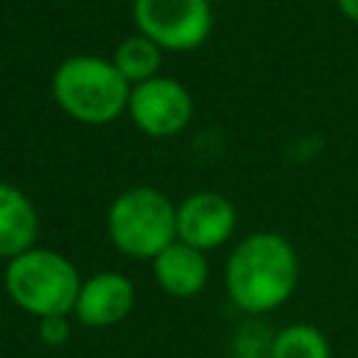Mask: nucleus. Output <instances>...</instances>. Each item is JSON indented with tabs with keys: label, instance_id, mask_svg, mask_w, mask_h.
<instances>
[{
	"label": "nucleus",
	"instance_id": "1",
	"mask_svg": "<svg viewBox=\"0 0 358 358\" xmlns=\"http://www.w3.org/2000/svg\"><path fill=\"white\" fill-rule=\"evenodd\" d=\"M299 285V255L294 243L271 229L243 235L227 257L224 288L229 302L246 316L282 308Z\"/></svg>",
	"mask_w": 358,
	"mask_h": 358
},
{
	"label": "nucleus",
	"instance_id": "2",
	"mask_svg": "<svg viewBox=\"0 0 358 358\" xmlns=\"http://www.w3.org/2000/svg\"><path fill=\"white\" fill-rule=\"evenodd\" d=\"M131 87L115 70L112 59L95 53H76L56 64L50 76V95L56 106L84 126H106L126 115Z\"/></svg>",
	"mask_w": 358,
	"mask_h": 358
},
{
	"label": "nucleus",
	"instance_id": "3",
	"mask_svg": "<svg viewBox=\"0 0 358 358\" xmlns=\"http://www.w3.org/2000/svg\"><path fill=\"white\" fill-rule=\"evenodd\" d=\"M81 274L76 263L48 246H34L6 263L3 288L8 299L34 319L73 316Z\"/></svg>",
	"mask_w": 358,
	"mask_h": 358
},
{
	"label": "nucleus",
	"instance_id": "4",
	"mask_svg": "<svg viewBox=\"0 0 358 358\" xmlns=\"http://www.w3.org/2000/svg\"><path fill=\"white\" fill-rule=\"evenodd\" d=\"M106 235L120 255L151 263L176 241V204L159 187H126L106 210Z\"/></svg>",
	"mask_w": 358,
	"mask_h": 358
},
{
	"label": "nucleus",
	"instance_id": "5",
	"mask_svg": "<svg viewBox=\"0 0 358 358\" xmlns=\"http://www.w3.org/2000/svg\"><path fill=\"white\" fill-rule=\"evenodd\" d=\"M137 34L148 36L168 53L201 48L213 34L210 0H131Z\"/></svg>",
	"mask_w": 358,
	"mask_h": 358
},
{
	"label": "nucleus",
	"instance_id": "6",
	"mask_svg": "<svg viewBox=\"0 0 358 358\" xmlns=\"http://www.w3.org/2000/svg\"><path fill=\"white\" fill-rule=\"evenodd\" d=\"M126 115L148 137H173L193 117V95L179 78L157 76L131 87Z\"/></svg>",
	"mask_w": 358,
	"mask_h": 358
},
{
	"label": "nucleus",
	"instance_id": "7",
	"mask_svg": "<svg viewBox=\"0 0 358 358\" xmlns=\"http://www.w3.org/2000/svg\"><path fill=\"white\" fill-rule=\"evenodd\" d=\"M238 227V210L218 190H196L176 204V241L201 252L224 246Z\"/></svg>",
	"mask_w": 358,
	"mask_h": 358
},
{
	"label": "nucleus",
	"instance_id": "8",
	"mask_svg": "<svg viewBox=\"0 0 358 358\" xmlns=\"http://www.w3.org/2000/svg\"><path fill=\"white\" fill-rule=\"evenodd\" d=\"M134 299V285L123 271H95L81 280L73 319L90 330L112 327L131 313Z\"/></svg>",
	"mask_w": 358,
	"mask_h": 358
},
{
	"label": "nucleus",
	"instance_id": "9",
	"mask_svg": "<svg viewBox=\"0 0 358 358\" xmlns=\"http://www.w3.org/2000/svg\"><path fill=\"white\" fill-rule=\"evenodd\" d=\"M151 271H154L157 285L168 296L190 299L207 288L210 260H207V252H201L190 243L173 241L151 260Z\"/></svg>",
	"mask_w": 358,
	"mask_h": 358
},
{
	"label": "nucleus",
	"instance_id": "10",
	"mask_svg": "<svg viewBox=\"0 0 358 358\" xmlns=\"http://www.w3.org/2000/svg\"><path fill=\"white\" fill-rule=\"evenodd\" d=\"M39 213L25 190L0 182V260H11L36 246Z\"/></svg>",
	"mask_w": 358,
	"mask_h": 358
},
{
	"label": "nucleus",
	"instance_id": "11",
	"mask_svg": "<svg viewBox=\"0 0 358 358\" xmlns=\"http://www.w3.org/2000/svg\"><path fill=\"white\" fill-rule=\"evenodd\" d=\"M162 56H165V50L157 42H151L148 36L134 31V34L123 36L115 45L109 59H112L115 70L126 78V84L137 87V84H143L148 78L162 76Z\"/></svg>",
	"mask_w": 358,
	"mask_h": 358
},
{
	"label": "nucleus",
	"instance_id": "12",
	"mask_svg": "<svg viewBox=\"0 0 358 358\" xmlns=\"http://www.w3.org/2000/svg\"><path fill=\"white\" fill-rule=\"evenodd\" d=\"M268 358H333L327 336L310 322H291L271 336Z\"/></svg>",
	"mask_w": 358,
	"mask_h": 358
},
{
	"label": "nucleus",
	"instance_id": "13",
	"mask_svg": "<svg viewBox=\"0 0 358 358\" xmlns=\"http://www.w3.org/2000/svg\"><path fill=\"white\" fill-rule=\"evenodd\" d=\"M36 336L45 347H64L73 336L70 316H45L36 319Z\"/></svg>",
	"mask_w": 358,
	"mask_h": 358
},
{
	"label": "nucleus",
	"instance_id": "14",
	"mask_svg": "<svg viewBox=\"0 0 358 358\" xmlns=\"http://www.w3.org/2000/svg\"><path fill=\"white\" fill-rule=\"evenodd\" d=\"M336 8L341 11V17L358 25V0H336Z\"/></svg>",
	"mask_w": 358,
	"mask_h": 358
},
{
	"label": "nucleus",
	"instance_id": "15",
	"mask_svg": "<svg viewBox=\"0 0 358 358\" xmlns=\"http://www.w3.org/2000/svg\"><path fill=\"white\" fill-rule=\"evenodd\" d=\"M210 3H213V6H215V3H227V0H210Z\"/></svg>",
	"mask_w": 358,
	"mask_h": 358
}]
</instances>
